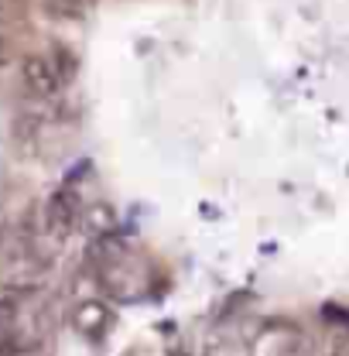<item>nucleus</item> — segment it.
<instances>
[{"mask_svg": "<svg viewBox=\"0 0 349 356\" xmlns=\"http://www.w3.org/2000/svg\"><path fill=\"white\" fill-rule=\"evenodd\" d=\"M76 220H79V199H76V192L72 188H58L48 199V206H44V229H48V236L58 240V243L69 240Z\"/></svg>", "mask_w": 349, "mask_h": 356, "instance_id": "obj_1", "label": "nucleus"}, {"mask_svg": "<svg viewBox=\"0 0 349 356\" xmlns=\"http://www.w3.org/2000/svg\"><path fill=\"white\" fill-rule=\"evenodd\" d=\"M21 76H24V86L31 89L35 96H55L58 86H62V72L48 62V58H38V55H28L24 58V65H21Z\"/></svg>", "mask_w": 349, "mask_h": 356, "instance_id": "obj_2", "label": "nucleus"}, {"mask_svg": "<svg viewBox=\"0 0 349 356\" xmlns=\"http://www.w3.org/2000/svg\"><path fill=\"white\" fill-rule=\"evenodd\" d=\"M106 312L99 309V305H86V309H79V329L92 336V339H99L103 336V329H106Z\"/></svg>", "mask_w": 349, "mask_h": 356, "instance_id": "obj_3", "label": "nucleus"}, {"mask_svg": "<svg viewBox=\"0 0 349 356\" xmlns=\"http://www.w3.org/2000/svg\"><path fill=\"white\" fill-rule=\"evenodd\" d=\"M89 220H96V233H99V229L113 226V213H110V206H92L89 209Z\"/></svg>", "mask_w": 349, "mask_h": 356, "instance_id": "obj_4", "label": "nucleus"}, {"mask_svg": "<svg viewBox=\"0 0 349 356\" xmlns=\"http://www.w3.org/2000/svg\"><path fill=\"white\" fill-rule=\"evenodd\" d=\"M10 318H14V302L10 298H0V332L10 325Z\"/></svg>", "mask_w": 349, "mask_h": 356, "instance_id": "obj_5", "label": "nucleus"}, {"mask_svg": "<svg viewBox=\"0 0 349 356\" xmlns=\"http://www.w3.org/2000/svg\"><path fill=\"white\" fill-rule=\"evenodd\" d=\"M7 55H10V48H7V38H3V35H0V65H3V62H7Z\"/></svg>", "mask_w": 349, "mask_h": 356, "instance_id": "obj_6", "label": "nucleus"}]
</instances>
